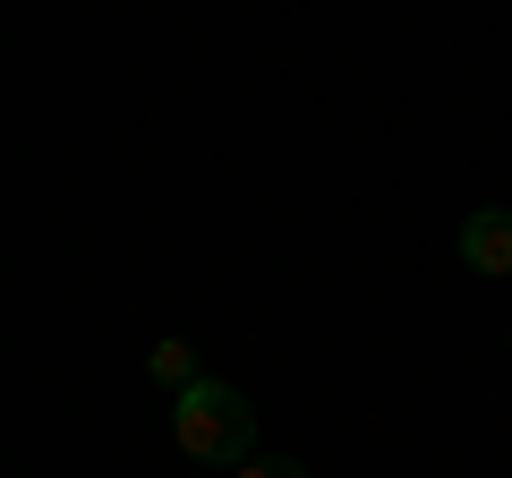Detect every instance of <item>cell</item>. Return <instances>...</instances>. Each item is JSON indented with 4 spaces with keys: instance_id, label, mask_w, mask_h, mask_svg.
I'll use <instances>...</instances> for the list:
<instances>
[{
    "instance_id": "obj_3",
    "label": "cell",
    "mask_w": 512,
    "mask_h": 478,
    "mask_svg": "<svg viewBox=\"0 0 512 478\" xmlns=\"http://www.w3.org/2000/svg\"><path fill=\"white\" fill-rule=\"evenodd\" d=\"M154 376H163L171 393L197 385V342H154Z\"/></svg>"
},
{
    "instance_id": "obj_1",
    "label": "cell",
    "mask_w": 512,
    "mask_h": 478,
    "mask_svg": "<svg viewBox=\"0 0 512 478\" xmlns=\"http://www.w3.org/2000/svg\"><path fill=\"white\" fill-rule=\"evenodd\" d=\"M171 436H180L188 461H248L256 444V402L239 385H188L180 402H171Z\"/></svg>"
},
{
    "instance_id": "obj_4",
    "label": "cell",
    "mask_w": 512,
    "mask_h": 478,
    "mask_svg": "<svg viewBox=\"0 0 512 478\" xmlns=\"http://www.w3.org/2000/svg\"><path fill=\"white\" fill-rule=\"evenodd\" d=\"M239 478H308L299 461H274V453H256V461H239Z\"/></svg>"
},
{
    "instance_id": "obj_2",
    "label": "cell",
    "mask_w": 512,
    "mask_h": 478,
    "mask_svg": "<svg viewBox=\"0 0 512 478\" xmlns=\"http://www.w3.org/2000/svg\"><path fill=\"white\" fill-rule=\"evenodd\" d=\"M461 265H470V274H512V214L504 205H478V214L461 222Z\"/></svg>"
}]
</instances>
